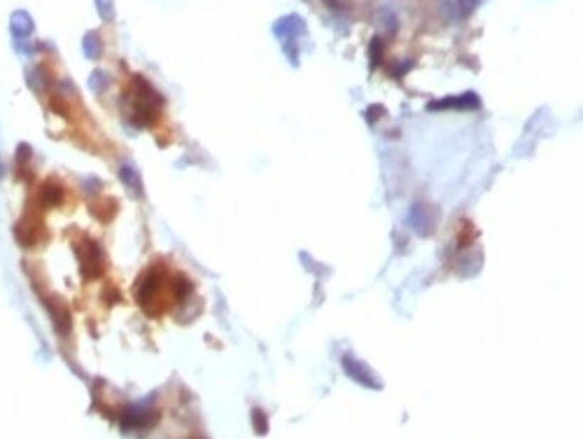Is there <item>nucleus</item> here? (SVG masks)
<instances>
[{
	"instance_id": "nucleus-1",
	"label": "nucleus",
	"mask_w": 583,
	"mask_h": 439,
	"mask_svg": "<svg viewBox=\"0 0 583 439\" xmlns=\"http://www.w3.org/2000/svg\"><path fill=\"white\" fill-rule=\"evenodd\" d=\"M12 31H19L16 36H28V33L33 31L31 16L26 12H14V16H12Z\"/></svg>"
}]
</instances>
